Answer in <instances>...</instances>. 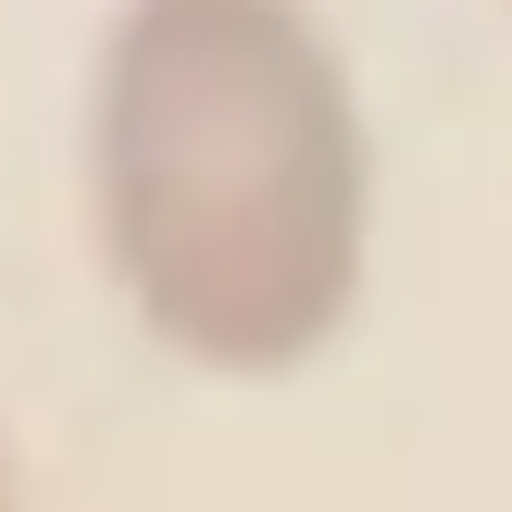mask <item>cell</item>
<instances>
[{"instance_id":"6da1fadb","label":"cell","mask_w":512,"mask_h":512,"mask_svg":"<svg viewBox=\"0 0 512 512\" xmlns=\"http://www.w3.org/2000/svg\"><path fill=\"white\" fill-rule=\"evenodd\" d=\"M75 188L138 338L225 388L325 363L375 288V113L313 0H113Z\"/></svg>"},{"instance_id":"7a4b0ae2","label":"cell","mask_w":512,"mask_h":512,"mask_svg":"<svg viewBox=\"0 0 512 512\" xmlns=\"http://www.w3.org/2000/svg\"><path fill=\"white\" fill-rule=\"evenodd\" d=\"M0 512H25V488H13V450H0Z\"/></svg>"}]
</instances>
